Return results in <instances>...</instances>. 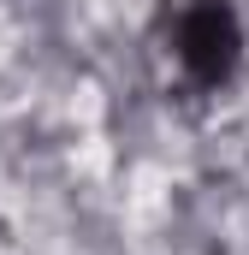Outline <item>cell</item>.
Returning a JSON list of instances; mask_svg holds the SVG:
<instances>
[{
    "instance_id": "cell-1",
    "label": "cell",
    "mask_w": 249,
    "mask_h": 255,
    "mask_svg": "<svg viewBox=\"0 0 249 255\" xmlns=\"http://www.w3.org/2000/svg\"><path fill=\"white\" fill-rule=\"evenodd\" d=\"M238 48H244V36H238V18H232L226 0L184 6V18H178V60H184V71L196 83H226L232 65H238Z\"/></svg>"
}]
</instances>
